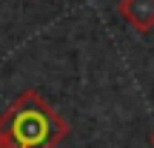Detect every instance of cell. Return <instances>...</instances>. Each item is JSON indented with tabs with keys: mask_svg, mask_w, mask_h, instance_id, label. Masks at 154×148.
<instances>
[{
	"mask_svg": "<svg viewBox=\"0 0 154 148\" xmlns=\"http://www.w3.org/2000/svg\"><path fill=\"white\" fill-rule=\"evenodd\" d=\"M69 122L37 88H26L0 111V148H57Z\"/></svg>",
	"mask_w": 154,
	"mask_h": 148,
	"instance_id": "1",
	"label": "cell"
},
{
	"mask_svg": "<svg viewBox=\"0 0 154 148\" xmlns=\"http://www.w3.org/2000/svg\"><path fill=\"white\" fill-rule=\"evenodd\" d=\"M117 11L140 34H149L154 29V0H117Z\"/></svg>",
	"mask_w": 154,
	"mask_h": 148,
	"instance_id": "2",
	"label": "cell"
},
{
	"mask_svg": "<svg viewBox=\"0 0 154 148\" xmlns=\"http://www.w3.org/2000/svg\"><path fill=\"white\" fill-rule=\"evenodd\" d=\"M151 148H154V131H151Z\"/></svg>",
	"mask_w": 154,
	"mask_h": 148,
	"instance_id": "3",
	"label": "cell"
}]
</instances>
